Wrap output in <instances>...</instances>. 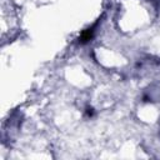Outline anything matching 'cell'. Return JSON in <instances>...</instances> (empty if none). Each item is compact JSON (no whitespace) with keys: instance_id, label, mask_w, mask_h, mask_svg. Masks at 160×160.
<instances>
[{"instance_id":"cell-1","label":"cell","mask_w":160,"mask_h":160,"mask_svg":"<svg viewBox=\"0 0 160 160\" xmlns=\"http://www.w3.org/2000/svg\"><path fill=\"white\" fill-rule=\"evenodd\" d=\"M98 24H99V21H96L91 28H89V29H86V30H84V31H82V34H81V35H80V38H79V42H80V44H86V42H89V41L92 39V36H94V34H95V29H96Z\"/></svg>"},{"instance_id":"cell-2","label":"cell","mask_w":160,"mask_h":160,"mask_svg":"<svg viewBox=\"0 0 160 160\" xmlns=\"http://www.w3.org/2000/svg\"><path fill=\"white\" fill-rule=\"evenodd\" d=\"M86 115L91 118V116L94 115V109H92V108H86Z\"/></svg>"}]
</instances>
